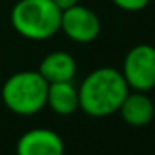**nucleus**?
Wrapping results in <instances>:
<instances>
[{"label":"nucleus","instance_id":"1","mask_svg":"<svg viewBox=\"0 0 155 155\" xmlns=\"http://www.w3.org/2000/svg\"><path fill=\"white\" fill-rule=\"evenodd\" d=\"M130 92L120 70L100 67L87 75L78 87V108L88 117L102 118L118 112Z\"/></svg>","mask_w":155,"mask_h":155},{"label":"nucleus","instance_id":"2","mask_svg":"<svg viewBox=\"0 0 155 155\" xmlns=\"http://www.w3.org/2000/svg\"><path fill=\"white\" fill-rule=\"evenodd\" d=\"M62 10L52 0H18L10 14L12 27L28 40H48L60 30Z\"/></svg>","mask_w":155,"mask_h":155},{"label":"nucleus","instance_id":"3","mask_svg":"<svg viewBox=\"0 0 155 155\" xmlns=\"http://www.w3.org/2000/svg\"><path fill=\"white\" fill-rule=\"evenodd\" d=\"M48 82L38 70H20L10 75L2 85L5 107L17 115H35L47 107Z\"/></svg>","mask_w":155,"mask_h":155},{"label":"nucleus","instance_id":"4","mask_svg":"<svg viewBox=\"0 0 155 155\" xmlns=\"http://www.w3.org/2000/svg\"><path fill=\"white\" fill-rule=\"evenodd\" d=\"M122 75L128 88L148 92L155 87V47L138 44L127 52L122 65Z\"/></svg>","mask_w":155,"mask_h":155},{"label":"nucleus","instance_id":"5","mask_svg":"<svg viewBox=\"0 0 155 155\" xmlns=\"http://www.w3.org/2000/svg\"><path fill=\"white\" fill-rule=\"evenodd\" d=\"M100 18L85 5H74L62 12L60 30L77 44H90L100 34Z\"/></svg>","mask_w":155,"mask_h":155},{"label":"nucleus","instance_id":"6","mask_svg":"<svg viewBox=\"0 0 155 155\" xmlns=\"http://www.w3.org/2000/svg\"><path fill=\"white\" fill-rule=\"evenodd\" d=\"M17 155H65L64 138L50 128H30L20 135Z\"/></svg>","mask_w":155,"mask_h":155},{"label":"nucleus","instance_id":"7","mask_svg":"<svg viewBox=\"0 0 155 155\" xmlns=\"http://www.w3.org/2000/svg\"><path fill=\"white\" fill-rule=\"evenodd\" d=\"M120 117L125 124L132 127H143L150 124L155 114V107L152 98L147 95V92H128L124 98L120 108Z\"/></svg>","mask_w":155,"mask_h":155},{"label":"nucleus","instance_id":"8","mask_svg":"<svg viewBox=\"0 0 155 155\" xmlns=\"http://www.w3.org/2000/svg\"><path fill=\"white\" fill-rule=\"evenodd\" d=\"M38 72L48 84L72 82L75 77V72H77V64L68 52L55 50L42 58L40 65H38Z\"/></svg>","mask_w":155,"mask_h":155},{"label":"nucleus","instance_id":"9","mask_svg":"<svg viewBox=\"0 0 155 155\" xmlns=\"http://www.w3.org/2000/svg\"><path fill=\"white\" fill-rule=\"evenodd\" d=\"M47 107L57 115H72L78 110V88L74 82L48 84Z\"/></svg>","mask_w":155,"mask_h":155},{"label":"nucleus","instance_id":"10","mask_svg":"<svg viewBox=\"0 0 155 155\" xmlns=\"http://www.w3.org/2000/svg\"><path fill=\"white\" fill-rule=\"evenodd\" d=\"M112 2L125 12H138L143 10L150 0H112Z\"/></svg>","mask_w":155,"mask_h":155},{"label":"nucleus","instance_id":"11","mask_svg":"<svg viewBox=\"0 0 155 155\" xmlns=\"http://www.w3.org/2000/svg\"><path fill=\"white\" fill-rule=\"evenodd\" d=\"M55 5H57L58 8H60L62 12L64 10H67V8H70V7H74V5H77L80 0H52Z\"/></svg>","mask_w":155,"mask_h":155}]
</instances>
